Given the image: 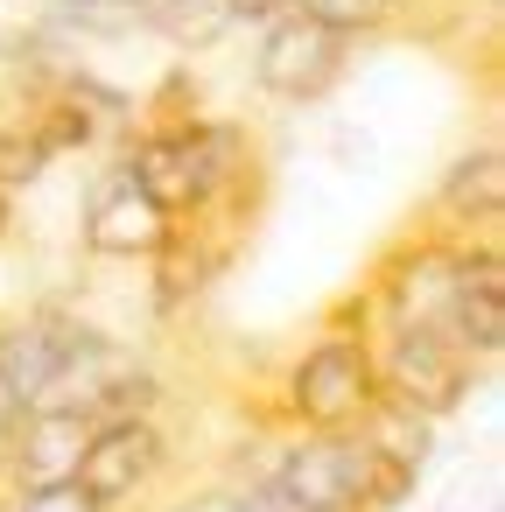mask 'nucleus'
I'll use <instances>...</instances> for the list:
<instances>
[{
  "mask_svg": "<svg viewBox=\"0 0 505 512\" xmlns=\"http://www.w3.org/2000/svg\"><path fill=\"white\" fill-rule=\"evenodd\" d=\"M414 477H421L414 463L372 449L358 428L302 435L246 484V505L253 512H393L414 498Z\"/></svg>",
  "mask_w": 505,
  "mask_h": 512,
  "instance_id": "nucleus-1",
  "label": "nucleus"
},
{
  "mask_svg": "<svg viewBox=\"0 0 505 512\" xmlns=\"http://www.w3.org/2000/svg\"><path fill=\"white\" fill-rule=\"evenodd\" d=\"M379 400V372H372V337L365 330H330L316 337L295 372H288V421L302 435H351Z\"/></svg>",
  "mask_w": 505,
  "mask_h": 512,
  "instance_id": "nucleus-2",
  "label": "nucleus"
},
{
  "mask_svg": "<svg viewBox=\"0 0 505 512\" xmlns=\"http://www.w3.org/2000/svg\"><path fill=\"white\" fill-rule=\"evenodd\" d=\"M372 372H379V393L428 414V421H449L456 407H470L484 365L449 344L442 330H421V323H386V344L372 351Z\"/></svg>",
  "mask_w": 505,
  "mask_h": 512,
  "instance_id": "nucleus-3",
  "label": "nucleus"
},
{
  "mask_svg": "<svg viewBox=\"0 0 505 512\" xmlns=\"http://www.w3.org/2000/svg\"><path fill=\"white\" fill-rule=\"evenodd\" d=\"M351 71V36L309 22L302 8H281L274 22H260V50H253V85L267 99L288 106H316L323 92H337V78Z\"/></svg>",
  "mask_w": 505,
  "mask_h": 512,
  "instance_id": "nucleus-4",
  "label": "nucleus"
},
{
  "mask_svg": "<svg viewBox=\"0 0 505 512\" xmlns=\"http://www.w3.org/2000/svg\"><path fill=\"white\" fill-rule=\"evenodd\" d=\"M92 323H78L71 309H22V316H0V407L22 414L43 407L57 372L71 365V351L85 344Z\"/></svg>",
  "mask_w": 505,
  "mask_h": 512,
  "instance_id": "nucleus-5",
  "label": "nucleus"
},
{
  "mask_svg": "<svg viewBox=\"0 0 505 512\" xmlns=\"http://www.w3.org/2000/svg\"><path fill=\"white\" fill-rule=\"evenodd\" d=\"M162 470H169V442H162L155 414H113V421H92V435H85L71 477L113 512V505H127V498H141Z\"/></svg>",
  "mask_w": 505,
  "mask_h": 512,
  "instance_id": "nucleus-6",
  "label": "nucleus"
},
{
  "mask_svg": "<svg viewBox=\"0 0 505 512\" xmlns=\"http://www.w3.org/2000/svg\"><path fill=\"white\" fill-rule=\"evenodd\" d=\"M169 239V211L113 162L99 169V183L85 190V253L99 260H155Z\"/></svg>",
  "mask_w": 505,
  "mask_h": 512,
  "instance_id": "nucleus-7",
  "label": "nucleus"
},
{
  "mask_svg": "<svg viewBox=\"0 0 505 512\" xmlns=\"http://www.w3.org/2000/svg\"><path fill=\"white\" fill-rule=\"evenodd\" d=\"M456 246H463V239L421 232V239H407V246L379 267V309H386V323H421V330H442V323H449Z\"/></svg>",
  "mask_w": 505,
  "mask_h": 512,
  "instance_id": "nucleus-8",
  "label": "nucleus"
},
{
  "mask_svg": "<svg viewBox=\"0 0 505 512\" xmlns=\"http://www.w3.org/2000/svg\"><path fill=\"white\" fill-rule=\"evenodd\" d=\"M449 344H463L477 365H491L505 351V260L498 239H463L456 246V295H449Z\"/></svg>",
  "mask_w": 505,
  "mask_h": 512,
  "instance_id": "nucleus-9",
  "label": "nucleus"
},
{
  "mask_svg": "<svg viewBox=\"0 0 505 512\" xmlns=\"http://www.w3.org/2000/svg\"><path fill=\"white\" fill-rule=\"evenodd\" d=\"M85 435H92V414H78V407H22L8 428V484L29 491V484L71 477Z\"/></svg>",
  "mask_w": 505,
  "mask_h": 512,
  "instance_id": "nucleus-10",
  "label": "nucleus"
},
{
  "mask_svg": "<svg viewBox=\"0 0 505 512\" xmlns=\"http://www.w3.org/2000/svg\"><path fill=\"white\" fill-rule=\"evenodd\" d=\"M435 211L456 218V225H484V232H491L498 211H505V162H498V148L456 155L449 176H442V190H435Z\"/></svg>",
  "mask_w": 505,
  "mask_h": 512,
  "instance_id": "nucleus-11",
  "label": "nucleus"
},
{
  "mask_svg": "<svg viewBox=\"0 0 505 512\" xmlns=\"http://www.w3.org/2000/svg\"><path fill=\"white\" fill-rule=\"evenodd\" d=\"M358 435H365L372 449H386V456L414 463V470L435 456V421H428V414H414V407H400V400H386V393L372 400V414L358 421Z\"/></svg>",
  "mask_w": 505,
  "mask_h": 512,
  "instance_id": "nucleus-12",
  "label": "nucleus"
},
{
  "mask_svg": "<svg viewBox=\"0 0 505 512\" xmlns=\"http://www.w3.org/2000/svg\"><path fill=\"white\" fill-rule=\"evenodd\" d=\"M148 29L141 0H57L50 8V36H134Z\"/></svg>",
  "mask_w": 505,
  "mask_h": 512,
  "instance_id": "nucleus-13",
  "label": "nucleus"
},
{
  "mask_svg": "<svg viewBox=\"0 0 505 512\" xmlns=\"http://www.w3.org/2000/svg\"><path fill=\"white\" fill-rule=\"evenodd\" d=\"M295 8L309 15V22H323V29H337V36H379L393 15H400V0H295Z\"/></svg>",
  "mask_w": 505,
  "mask_h": 512,
  "instance_id": "nucleus-14",
  "label": "nucleus"
},
{
  "mask_svg": "<svg viewBox=\"0 0 505 512\" xmlns=\"http://www.w3.org/2000/svg\"><path fill=\"white\" fill-rule=\"evenodd\" d=\"M50 169V155H43V141L29 134V120H15V127H0V190H29L36 176Z\"/></svg>",
  "mask_w": 505,
  "mask_h": 512,
  "instance_id": "nucleus-15",
  "label": "nucleus"
},
{
  "mask_svg": "<svg viewBox=\"0 0 505 512\" xmlns=\"http://www.w3.org/2000/svg\"><path fill=\"white\" fill-rule=\"evenodd\" d=\"M8 512H106L78 477H57V484H29V491H15V505Z\"/></svg>",
  "mask_w": 505,
  "mask_h": 512,
  "instance_id": "nucleus-16",
  "label": "nucleus"
},
{
  "mask_svg": "<svg viewBox=\"0 0 505 512\" xmlns=\"http://www.w3.org/2000/svg\"><path fill=\"white\" fill-rule=\"evenodd\" d=\"M176 512H253V505H246V491H211V498H190Z\"/></svg>",
  "mask_w": 505,
  "mask_h": 512,
  "instance_id": "nucleus-17",
  "label": "nucleus"
},
{
  "mask_svg": "<svg viewBox=\"0 0 505 512\" xmlns=\"http://www.w3.org/2000/svg\"><path fill=\"white\" fill-rule=\"evenodd\" d=\"M8 428H15V414L0 407V484H8Z\"/></svg>",
  "mask_w": 505,
  "mask_h": 512,
  "instance_id": "nucleus-18",
  "label": "nucleus"
},
{
  "mask_svg": "<svg viewBox=\"0 0 505 512\" xmlns=\"http://www.w3.org/2000/svg\"><path fill=\"white\" fill-rule=\"evenodd\" d=\"M8 225H15V197L0 190V239H8Z\"/></svg>",
  "mask_w": 505,
  "mask_h": 512,
  "instance_id": "nucleus-19",
  "label": "nucleus"
},
{
  "mask_svg": "<svg viewBox=\"0 0 505 512\" xmlns=\"http://www.w3.org/2000/svg\"><path fill=\"white\" fill-rule=\"evenodd\" d=\"M141 8H155V0H141Z\"/></svg>",
  "mask_w": 505,
  "mask_h": 512,
  "instance_id": "nucleus-20",
  "label": "nucleus"
}]
</instances>
